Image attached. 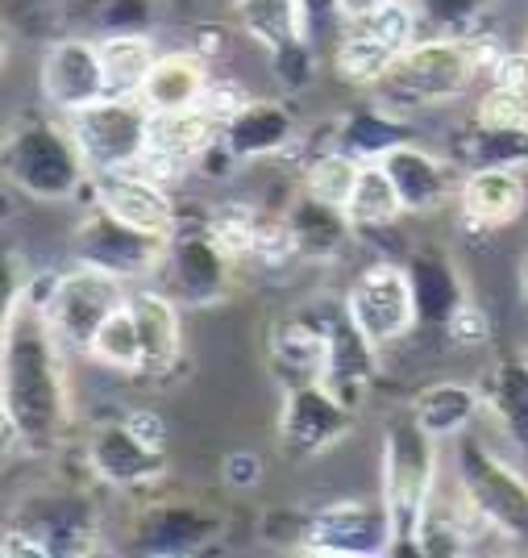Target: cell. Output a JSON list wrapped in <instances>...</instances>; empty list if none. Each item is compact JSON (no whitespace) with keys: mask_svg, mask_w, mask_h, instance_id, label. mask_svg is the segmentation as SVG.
I'll use <instances>...</instances> for the list:
<instances>
[{"mask_svg":"<svg viewBox=\"0 0 528 558\" xmlns=\"http://www.w3.org/2000/svg\"><path fill=\"white\" fill-rule=\"evenodd\" d=\"M233 13L242 34L267 59H279L308 43V22H304V0H233Z\"/></svg>","mask_w":528,"mask_h":558,"instance_id":"cell-30","label":"cell"},{"mask_svg":"<svg viewBox=\"0 0 528 558\" xmlns=\"http://www.w3.org/2000/svg\"><path fill=\"white\" fill-rule=\"evenodd\" d=\"M408 276H413L420 326L441 329L454 313H458L462 304L470 301L458 263L445 255V251H416V255L408 258Z\"/></svg>","mask_w":528,"mask_h":558,"instance_id":"cell-29","label":"cell"},{"mask_svg":"<svg viewBox=\"0 0 528 558\" xmlns=\"http://www.w3.org/2000/svg\"><path fill=\"white\" fill-rule=\"evenodd\" d=\"M487 84L491 88H504V93L528 96V43L525 47L500 50V59H495V68L487 75Z\"/></svg>","mask_w":528,"mask_h":558,"instance_id":"cell-41","label":"cell"},{"mask_svg":"<svg viewBox=\"0 0 528 558\" xmlns=\"http://www.w3.org/2000/svg\"><path fill=\"white\" fill-rule=\"evenodd\" d=\"M121 421H125V425H130V429H134L146 446L167 450V417H162L159 409H130Z\"/></svg>","mask_w":528,"mask_h":558,"instance_id":"cell-43","label":"cell"},{"mask_svg":"<svg viewBox=\"0 0 528 558\" xmlns=\"http://www.w3.org/2000/svg\"><path fill=\"white\" fill-rule=\"evenodd\" d=\"M4 180L13 192L38 205H67L75 196H88L93 171L67 117L47 109L13 121L4 134Z\"/></svg>","mask_w":528,"mask_h":558,"instance_id":"cell-3","label":"cell"},{"mask_svg":"<svg viewBox=\"0 0 528 558\" xmlns=\"http://www.w3.org/2000/svg\"><path fill=\"white\" fill-rule=\"evenodd\" d=\"M84 359H93L96 367H105V372L142 375V333L130 301L121 304L113 317L100 326V333L93 338V347H88Z\"/></svg>","mask_w":528,"mask_h":558,"instance_id":"cell-36","label":"cell"},{"mask_svg":"<svg viewBox=\"0 0 528 558\" xmlns=\"http://www.w3.org/2000/svg\"><path fill=\"white\" fill-rule=\"evenodd\" d=\"M84 466H88V475H93L96 484H105V488L146 492L155 488V484H162V475H167V450L146 446L125 421H109V425H100V429L88 434V442H84Z\"/></svg>","mask_w":528,"mask_h":558,"instance_id":"cell-20","label":"cell"},{"mask_svg":"<svg viewBox=\"0 0 528 558\" xmlns=\"http://www.w3.org/2000/svg\"><path fill=\"white\" fill-rule=\"evenodd\" d=\"M167 292L184 308H217L233 292L237 279V258L217 242V233L208 230V221H180V230L167 242L162 271Z\"/></svg>","mask_w":528,"mask_h":558,"instance_id":"cell-9","label":"cell"},{"mask_svg":"<svg viewBox=\"0 0 528 558\" xmlns=\"http://www.w3.org/2000/svg\"><path fill=\"white\" fill-rule=\"evenodd\" d=\"M71 258L105 271V276L125 279L134 288V283H150L162 271L167 238H150V233L134 230L88 201L84 217L71 230Z\"/></svg>","mask_w":528,"mask_h":558,"instance_id":"cell-10","label":"cell"},{"mask_svg":"<svg viewBox=\"0 0 528 558\" xmlns=\"http://www.w3.org/2000/svg\"><path fill=\"white\" fill-rule=\"evenodd\" d=\"M304 22H308V43L321 47L324 25L337 29V9H333V0H304Z\"/></svg>","mask_w":528,"mask_h":558,"instance_id":"cell-44","label":"cell"},{"mask_svg":"<svg viewBox=\"0 0 528 558\" xmlns=\"http://www.w3.org/2000/svg\"><path fill=\"white\" fill-rule=\"evenodd\" d=\"M433 434L413 417V409H400L395 417L383 425V492L379 500L388 505L391 525H395V542L413 546L416 525L433 500L437 484L445 475V459Z\"/></svg>","mask_w":528,"mask_h":558,"instance_id":"cell-4","label":"cell"},{"mask_svg":"<svg viewBox=\"0 0 528 558\" xmlns=\"http://www.w3.org/2000/svg\"><path fill=\"white\" fill-rule=\"evenodd\" d=\"M88 201L113 213L116 221L134 226V230L150 233V238H167L180 230L184 213L180 201L171 196V187L159 184L155 175H146L142 167H125V171H93L88 180Z\"/></svg>","mask_w":528,"mask_h":558,"instance_id":"cell-17","label":"cell"},{"mask_svg":"<svg viewBox=\"0 0 528 558\" xmlns=\"http://www.w3.org/2000/svg\"><path fill=\"white\" fill-rule=\"evenodd\" d=\"M130 301V283L116 276H105L96 267L75 263L63 276L38 279V304L47 313L50 329L71 354H88L100 326Z\"/></svg>","mask_w":528,"mask_h":558,"instance_id":"cell-7","label":"cell"},{"mask_svg":"<svg viewBox=\"0 0 528 558\" xmlns=\"http://www.w3.org/2000/svg\"><path fill=\"white\" fill-rule=\"evenodd\" d=\"M345 217L358 238H374V233L400 226L408 213H404V201L391 184L388 167L383 163H363V175H358V187L345 205Z\"/></svg>","mask_w":528,"mask_h":558,"instance_id":"cell-34","label":"cell"},{"mask_svg":"<svg viewBox=\"0 0 528 558\" xmlns=\"http://www.w3.org/2000/svg\"><path fill=\"white\" fill-rule=\"evenodd\" d=\"M96 50L105 63V80H109V96H138L150 68L159 63V43L150 29H109L96 34Z\"/></svg>","mask_w":528,"mask_h":558,"instance_id":"cell-32","label":"cell"},{"mask_svg":"<svg viewBox=\"0 0 528 558\" xmlns=\"http://www.w3.org/2000/svg\"><path fill=\"white\" fill-rule=\"evenodd\" d=\"M395 546L400 542L383 500H345L308 512L296 542L299 555L321 558H379L391 555Z\"/></svg>","mask_w":528,"mask_h":558,"instance_id":"cell-14","label":"cell"},{"mask_svg":"<svg viewBox=\"0 0 528 558\" xmlns=\"http://www.w3.org/2000/svg\"><path fill=\"white\" fill-rule=\"evenodd\" d=\"M212 68L208 54L196 47L184 50H162L159 63L150 68L146 84H142V100L150 105V113H175V109H196L205 105L208 88H212Z\"/></svg>","mask_w":528,"mask_h":558,"instance_id":"cell-26","label":"cell"},{"mask_svg":"<svg viewBox=\"0 0 528 558\" xmlns=\"http://www.w3.org/2000/svg\"><path fill=\"white\" fill-rule=\"evenodd\" d=\"M528 213V167L520 163H482L462 175L458 217L479 233H495L516 226Z\"/></svg>","mask_w":528,"mask_h":558,"instance_id":"cell-21","label":"cell"},{"mask_svg":"<svg viewBox=\"0 0 528 558\" xmlns=\"http://www.w3.org/2000/svg\"><path fill=\"white\" fill-rule=\"evenodd\" d=\"M500 50H504L500 38L487 29L475 38L420 34L413 47L395 59V68L383 75V84L370 93V100L404 121L441 113V109L466 100L479 84H487Z\"/></svg>","mask_w":528,"mask_h":558,"instance_id":"cell-2","label":"cell"},{"mask_svg":"<svg viewBox=\"0 0 528 558\" xmlns=\"http://www.w3.org/2000/svg\"><path fill=\"white\" fill-rule=\"evenodd\" d=\"M420 17H416L413 0H388L379 9H370L363 17H345L333 29V75L358 88L374 93L383 84V75L395 68V59L420 38Z\"/></svg>","mask_w":528,"mask_h":558,"instance_id":"cell-6","label":"cell"},{"mask_svg":"<svg viewBox=\"0 0 528 558\" xmlns=\"http://www.w3.org/2000/svg\"><path fill=\"white\" fill-rule=\"evenodd\" d=\"M38 93L42 105L59 117H75L96 100L109 96V80H105V63L96 50V34H59L38 63Z\"/></svg>","mask_w":528,"mask_h":558,"instance_id":"cell-16","label":"cell"},{"mask_svg":"<svg viewBox=\"0 0 528 558\" xmlns=\"http://www.w3.org/2000/svg\"><path fill=\"white\" fill-rule=\"evenodd\" d=\"M466 121L482 134H528V96L482 84V93L475 96Z\"/></svg>","mask_w":528,"mask_h":558,"instance_id":"cell-38","label":"cell"},{"mask_svg":"<svg viewBox=\"0 0 528 558\" xmlns=\"http://www.w3.org/2000/svg\"><path fill=\"white\" fill-rule=\"evenodd\" d=\"M342 304L345 313H349V322L358 326V333L374 350L404 342L420 326L413 276H408V263H400V258H374V263H367L358 271V279L349 283Z\"/></svg>","mask_w":528,"mask_h":558,"instance_id":"cell-8","label":"cell"},{"mask_svg":"<svg viewBox=\"0 0 528 558\" xmlns=\"http://www.w3.org/2000/svg\"><path fill=\"white\" fill-rule=\"evenodd\" d=\"M34 537L42 558H84L100 550V509L88 492L59 488V492H34L9 517Z\"/></svg>","mask_w":528,"mask_h":558,"instance_id":"cell-13","label":"cell"},{"mask_svg":"<svg viewBox=\"0 0 528 558\" xmlns=\"http://www.w3.org/2000/svg\"><path fill=\"white\" fill-rule=\"evenodd\" d=\"M221 534H225V521H221V512H212L208 505H196V500H159V505L138 509L134 530H130V550L159 558L200 555Z\"/></svg>","mask_w":528,"mask_h":558,"instance_id":"cell-19","label":"cell"},{"mask_svg":"<svg viewBox=\"0 0 528 558\" xmlns=\"http://www.w3.org/2000/svg\"><path fill=\"white\" fill-rule=\"evenodd\" d=\"M221 134H225V117H217L208 105L155 113V121H150V150L142 159V171L155 175L167 187L180 184V180L200 171V163L221 146Z\"/></svg>","mask_w":528,"mask_h":558,"instance_id":"cell-15","label":"cell"},{"mask_svg":"<svg viewBox=\"0 0 528 558\" xmlns=\"http://www.w3.org/2000/svg\"><path fill=\"white\" fill-rule=\"evenodd\" d=\"M67 354L38 304V283L4 301L0 329V413L4 454H54L67 442L75 400H71Z\"/></svg>","mask_w":528,"mask_h":558,"instance_id":"cell-1","label":"cell"},{"mask_svg":"<svg viewBox=\"0 0 528 558\" xmlns=\"http://www.w3.org/2000/svg\"><path fill=\"white\" fill-rule=\"evenodd\" d=\"M416 138V125L404 121V117H391L383 105H367V109H354L337 121L333 130V146L349 150L354 159L363 163H379L391 146Z\"/></svg>","mask_w":528,"mask_h":558,"instance_id":"cell-33","label":"cell"},{"mask_svg":"<svg viewBox=\"0 0 528 558\" xmlns=\"http://www.w3.org/2000/svg\"><path fill=\"white\" fill-rule=\"evenodd\" d=\"M329 329H333V308L329 313H287L271 326V367L283 388L324 379Z\"/></svg>","mask_w":528,"mask_h":558,"instance_id":"cell-24","label":"cell"},{"mask_svg":"<svg viewBox=\"0 0 528 558\" xmlns=\"http://www.w3.org/2000/svg\"><path fill=\"white\" fill-rule=\"evenodd\" d=\"M441 333H445V342H454V347H462V350L487 347V342H491V317H487L475 301H466L458 313L441 326Z\"/></svg>","mask_w":528,"mask_h":558,"instance_id":"cell-39","label":"cell"},{"mask_svg":"<svg viewBox=\"0 0 528 558\" xmlns=\"http://www.w3.org/2000/svg\"><path fill=\"white\" fill-rule=\"evenodd\" d=\"M450 475L458 480L466 505L500 542H528V466L512 463L504 450L479 438L475 429L450 442Z\"/></svg>","mask_w":528,"mask_h":558,"instance_id":"cell-5","label":"cell"},{"mask_svg":"<svg viewBox=\"0 0 528 558\" xmlns=\"http://www.w3.org/2000/svg\"><path fill=\"white\" fill-rule=\"evenodd\" d=\"M287 230H292L299 263H333L349 251V242H358L345 209L324 205L317 196H308L304 187H296V196L287 201Z\"/></svg>","mask_w":528,"mask_h":558,"instance_id":"cell-27","label":"cell"},{"mask_svg":"<svg viewBox=\"0 0 528 558\" xmlns=\"http://www.w3.org/2000/svg\"><path fill=\"white\" fill-rule=\"evenodd\" d=\"M379 163L388 167L391 184L400 192L408 217H437L441 209L458 205V187L466 167H458L454 155H437L420 138H408L400 146H391Z\"/></svg>","mask_w":528,"mask_h":558,"instance_id":"cell-18","label":"cell"},{"mask_svg":"<svg viewBox=\"0 0 528 558\" xmlns=\"http://www.w3.org/2000/svg\"><path fill=\"white\" fill-rule=\"evenodd\" d=\"M413 417L433 434L437 442H458L462 434H470L487 417V400L479 384L466 379H433L413 396Z\"/></svg>","mask_w":528,"mask_h":558,"instance_id":"cell-28","label":"cell"},{"mask_svg":"<svg viewBox=\"0 0 528 558\" xmlns=\"http://www.w3.org/2000/svg\"><path fill=\"white\" fill-rule=\"evenodd\" d=\"M425 34H450V38H475L491 25L500 0H413Z\"/></svg>","mask_w":528,"mask_h":558,"instance_id":"cell-37","label":"cell"},{"mask_svg":"<svg viewBox=\"0 0 528 558\" xmlns=\"http://www.w3.org/2000/svg\"><path fill=\"white\" fill-rule=\"evenodd\" d=\"M150 121H155V113L142 96H105V100L67 117L71 134L88 159V171L142 167L146 150H150Z\"/></svg>","mask_w":528,"mask_h":558,"instance_id":"cell-11","label":"cell"},{"mask_svg":"<svg viewBox=\"0 0 528 558\" xmlns=\"http://www.w3.org/2000/svg\"><path fill=\"white\" fill-rule=\"evenodd\" d=\"M487 417L500 425L504 442H512L516 459L528 466V359H504L482 384Z\"/></svg>","mask_w":528,"mask_h":558,"instance_id":"cell-31","label":"cell"},{"mask_svg":"<svg viewBox=\"0 0 528 558\" xmlns=\"http://www.w3.org/2000/svg\"><path fill=\"white\" fill-rule=\"evenodd\" d=\"M354 425H358V409H349L342 396L321 379L283 388L275 438L287 459H296V463L321 459L354 434Z\"/></svg>","mask_w":528,"mask_h":558,"instance_id":"cell-12","label":"cell"},{"mask_svg":"<svg viewBox=\"0 0 528 558\" xmlns=\"http://www.w3.org/2000/svg\"><path fill=\"white\" fill-rule=\"evenodd\" d=\"M525 359H528V350H525Z\"/></svg>","mask_w":528,"mask_h":558,"instance_id":"cell-46","label":"cell"},{"mask_svg":"<svg viewBox=\"0 0 528 558\" xmlns=\"http://www.w3.org/2000/svg\"><path fill=\"white\" fill-rule=\"evenodd\" d=\"M155 9H159V0H105L96 29L100 34H109V29H150Z\"/></svg>","mask_w":528,"mask_h":558,"instance_id":"cell-40","label":"cell"},{"mask_svg":"<svg viewBox=\"0 0 528 558\" xmlns=\"http://www.w3.org/2000/svg\"><path fill=\"white\" fill-rule=\"evenodd\" d=\"M379 4H388V0H333V9H337V22H345V17H363V13L379 9Z\"/></svg>","mask_w":528,"mask_h":558,"instance_id":"cell-45","label":"cell"},{"mask_svg":"<svg viewBox=\"0 0 528 558\" xmlns=\"http://www.w3.org/2000/svg\"><path fill=\"white\" fill-rule=\"evenodd\" d=\"M296 134L299 125L287 100L250 96L246 105H237L225 117L221 146H225V155H230L233 163H267V159H279L283 150H292Z\"/></svg>","mask_w":528,"mask_h":558,"instance_id":"cell-22","label":"cell"},{"mask_svg":"<svg viewBox=\"0 0 528 558\" xmlns=\"http://www.w3.org/2000/svg\"><path fill=\"white\" fill-rule=\"evenodd\" d=\"M130 308L142 333V379H162L175 372L180 354H184V317L167 288L155 283H134L130 288Z\"/></svg>","mask_w":528,"mask_h":558,"instance_id":"cell-23","label":"cell"},{"mask_svg":"<svg viewBox=\"0 0 528 558\" xmlns=\"http://www.w3.org/2000/svg\"><path fill=\"white\" fill-rule=\"evenodd\" d=\"M262 454H254V450H230L225 459H221V484L230 492H250L262 484Z\"/></svg>","mask_w":528,"mask_h":558,"instance_id":"cell-42","label":"cell"},{"mask_svg":"<svg viewBox=\"0 0 528 558\" xmlns=\"http://www.w3.org/2000/svg\"><path fill=\"white\" fill-rule=\"evenodd\" d=\"M374 372H379V350L358 333V326L345 313V304H337L333 308V329H329V363H324L321 384H329L349 409H363L370 388H374Z\"/></svg>","mask_w":528,"mask_h":558,"instance_id":"cell-25","label":"cell"},{"mask_svg":"<svg viewBox=\"0 0 528 558\" xmlns=\"http://www.w3.org/2000/svg\"><path fill=\"white\" fill-rule=\"evenodd\" d=\"M358 175H363V159H354L342 146H329L321 155H312L304 171H299V187L308 196H317L333 209H345L354 187H358Z\"/></svg>","mask_w":528,"mask_h":558,"instance_id":"cell-35","label":"cell"}]
</instances>
